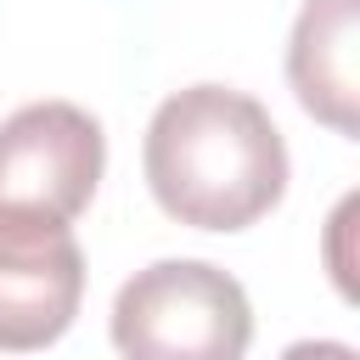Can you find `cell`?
Instances as JSON below:
<instances>
[{"mask_svg": "<svg viewBox=\"0 0 360 360\" xmlns=\"http://www.w3.org/2000/svg\"><path fill=\"white\" fill-rule=\"evenodd\" d=\"M248 338L242 281L202 259H158L112 298V349L124 360H242Z\"/></svg>", "mask_w": 360, "mask_h": 360, "instance_id": "obj_2", "label": "cell"}, {"mask_svg": "<svg viewBox=\"0 0 360 360\" xmlns=\"http://www.w3.org/2000/svg\"><path fill=\"white\" fill-rule=\"evenodd\" d=\"M107 163L101 124L73 101H28L0 124V225L51 231L84 214Z\"/></svg>", "mask_w": 360, "mask_h": 360, "instance_id": "obj_3", "label": "cell"}, {"mask_svg": "<svg viewBox=\"0 0 360 360\" xmlns=\"http://www.w3.org/2000/svg\"><path fill=\"white\" fill-rule=\"evenodd\" d=\"M84 298V253L68 225L17 231L0 225V349L34 354L56 343Z\"/></svg>", "mask_w": 360, "mask_h": 360, "instance_id": "obj_4", "label": "cell"}, {"mask_svg": "<svg viewBox=\"0 0 360 360\" xmlns=\"http://www.w3.org/2000/svg\"><path fill=\"white\" fill-rule=\"evenodd\" d=\"M146 186L158 208L197 231H242L287 191V146L270 112L225 84L169 96L146 124Z\"/></svg>", "mask_w": 360, "mask_h": 360, "instance_id": "obj_1", "label": "cell"}, {"mask_svg": "<svg viewBox=\"0 0 360 360\" xmlns=\"http://www.w3.org/2000/svg\"><path fill=\"white\" fill-rule=\"evenodd\" d=\"M354 51H360V0H309L298 11L292 45H287V79H292L304 112H315L338 135L360 129V118H354V96H360Z\"/></svg>", "mask_w": 360, "mask_h": 360, "instance_id": "obj_5", "label": "cell"}, {"mask_svg": "<svg viewBox=\"0 0 360 360\" xmlns=\"http://www.w3.org/2000/svg\"><path fill=\"white\" fill-rule=\"evenodd\" d=\"M281 360H354L349 343H332V338H309V343H292Z\"/></svg>", "mask_w": 360, "mask_h": 360, "instance_id": "obj_6", "label": "cell"}]
</instances>
